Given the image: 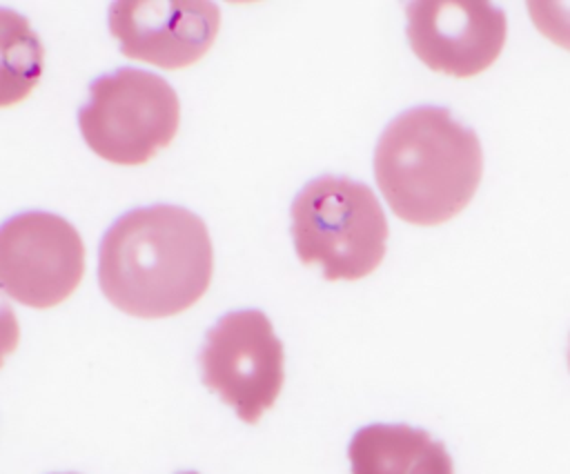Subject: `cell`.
Listing matches in <instances>:
<instances>
[{
    "label": "cell",
    "mask_w": 570,
    "mask_h": 474,
    "mask_svg": "<svg viewBox=\"0 0 570 474\" xmlns=\"http://www.w3.org/2000/svg\"><path fill=\"white\" fill-rule=\"evenodd\" d=\"M214 249L205 223L178 205L122 214L102 236L98 285L136 318H167L198 303L212 280Z\"/></svg>",
    "instance_id": "1"
},
{
    "label": "cell",
    "mask_w": 570,
    "mask_h": 474,
    "mask_svg": "<svg viewBox=\"0 0 570 474\" xmlns=\"http://www.w3.org/2000/svg\"><path fill=\"white\" fill-rule=\"evenodd\" d=\"M483 174L476 134L445 107L399 113L374 149V178L392 211L412 225H441L472 200Z\"/></svg>",
    "instance_id": "2"
},
{
    "label": "cell",
    "mask_w": 570,
    "mask_h": 474,
    "mask_svg": "<svg viewBox=\"0 0 570 474\" xmlns=\"http://www.w3.org/2000/svg\"><path fill=\"white\" fill-rule=\"evenodd\" d=\"M292 238L301 263L318 265L325 280H358L385 256L387 220L367 185L318 176L292 203Z\"/></svg>",
    "instance_id": "3"
},
{
    "label": "cell",
    "mask_w": 570,
    "mask_h": 474,
    "mask_svg": "<svg viewBox=\"0 0 570 474\" xmlns=\"http://www.w3.org/2000/svg\"><path fill=\"white\" fill-rule=\"evenodd\" d=\"M180 122L174 87L142 69L120 67L89 85L78 127L94 154L114 165H142L167 147Z\"/></svg>",
    "instance_id": "4"
},
{
    "label": "cell",
    "mask_w": 570,
    "mask_h": 474,
    "mask_svg": "<svg viewBox=\"0 0 570 474\" xmlns=\"http://www.w3.org/2000/svg\"><path fill=\"white\" fill-rule=\"evenodd\" d=\"M198 363L203 383L245 423H258L285 378L283 343L261 309L220 316L205 334Z\"/></svg>",
    "instance_id": "5"
},
{
    "label": "cell",
    "mask_w": 570,
    "mask_h": 474,
    "mask_svg": "<svg viewBox=\"0 0 570 474\" xmlns=\"http://www.w3.org/2000/svg\"><path fill=\"white\" fill-rule=\"evenodd\" d=\"M85 274L76 227L49 211H22L0 225V292L47 309L69 298Z\"/></svg>",
    "instance_id": "6"
},
{
    "label": "cell",
    "mask_w": 570,
    "mask_h": 474,
    "mask_svg": "<svg viewBox=\"0 0 570 474\" xmlns=\"http://www.w3.org/2000/svg\"><path fill=\"white\" fill-rule=\"evenodd\" d=\"M412 51L432 71L470 78L501 53L508 33L503 9L490 2L421 0L405 7Z\"/></svg>",
    "instance_id": "7"
},
{
    "label": "cell",
    "mask_w": 570,
    "mask_h": 474,
    "mask_svg": "<svg viewBox=\"0 0 570 474\" xmlns=\"http://www.w3.org/2000/svg\"><path fill=\"white\" fill-rule=\"evenodd\" d=\"M218 27L220 9L207 0H127L109 7V29L120 51L163 69L198 62Z\"/></svg>",
    "instance_id": "8"
},
{
    "label": "cell",
    "mask_w": 570,
    "mask_h": 474,
    "mask_svg": "<svg viewBox=\"0 0 570 474\" xmlns=\"http://www.w3.org/2000/svg\"><path fill=\"white\" fill-rule=\"evenodd\" d=\"M352 474H454L443 443L403 423H372L347 445Z\"/></svg>",
    "instance_id": "9"
},
{
    "label": "cell",
    "mask_w": 570,
    "mask_h": 474,
    "mask_svg": "<svg viewBox=\"0 0 570 474\" xmlns=\"http://www.w3.org/2000/svg\"><path fill=\"white\" fill-rule=\"evenodd\" d=\"M45 49L29 20L0 7V109L22 102L42 76Z\"/></svg>",
    "instance_id": "10"
},
{
    "label": "cell",
    "mask_w": 570,
    "mask_h": 474,
    "mask_svg": "<svg viewBox=\"0 0 570 474\" xmlns=\"http://www.w3.org/2000/svg\"><path fill=\"white\" fill-rule=\"evenodd\" d=\"M528 11L539 31L552 42L570 49V4L568 2H528Z\"/></svg>",
    "instance_id": "11"
},
{
    "label": "cell",
    "mask_w": 570,
    "mask_h": 474,
    "mask_svg": "<svg viewBox=\"0 0 570 474\" xmlns=\"http://www.w3.org/2000/svg\"><path fill=\"white\" fill-rule=\"evenodd\" d=\"M20 340V325L16 318L13 307L0 292V367L4 365V358L18 347Z\"/></svg>",
    "instance_id": "12"
},
{
    "label": "cell",
    "mask_w": 570,
    "mask_h": 474,
    "mask_svg": "<svg viewBox=\"0 0 570 474\" xmlns=\"http://www.w3.org/2000/svg\"><path fill=\"white\" fill-rule=\"evenodd\" d=\"M178 474H198V472H178Z\"/></svg>",
    "instance_id": "13"
},
{
    "label": "cell",
    "mask_w": 570,
    "mask_h": 474,
    "mask_svg": "<svg viewBox=\"0 0 570 474\" xmlns=\"http://www.w3.org/2000/svg\"><path fill=\"white\" fill-rule=\"evenodd\" d=\"M568 365H570V349H568Z\"/></svg>",
    "instance_id": "14"
},
{
    "label": "cell",
    "mask_w": 570,
    "mask_h": 474,
    "mask_svg": "<svg viewBox=\"0 0 570 474\" xmlns=\"http://www.w3.org/2000/svg\"><path fill=\"white\" fill-rule=\"evenodd\" d=\"M67 474H73V472H67Z\"/></svg>",
    "instance_id": "15"
}]
</instances>
